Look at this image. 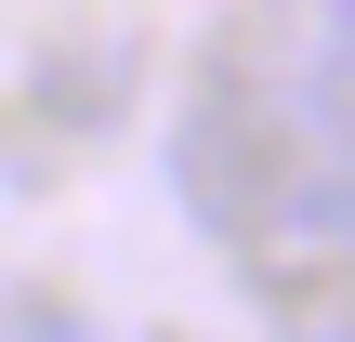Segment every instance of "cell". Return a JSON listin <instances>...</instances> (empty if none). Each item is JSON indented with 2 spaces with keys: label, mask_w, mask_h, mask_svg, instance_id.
<instances>
[{
  "label": "cell",
  "mask_w": 355,
  "mask_h": 342,
  "mask_svg": "<svg viewBox=\"0 0 355 342\" xmlns=\"http://www.w3.org/2000/svg\"><path fill=\"white\" fill-rule=\"evenodd\" d=\"M250 53L316 66V79L355 105V0H263V13H250Z\"/></svg>",
  "instance_id": "6da1fadb"
},
{
  "label": "cell",
  "mask_w": 355,
  "mask_h": 342,
  "mask_svg": "<svg viewBox=\"0 0 355 342\" xmlns=\"http://www.w3.org/2000/svg\"><path fill=\"white\" fill-rule=\"evenodd\" d=\"M277 342H355V290H277Z\"/></svg>",
  "instance_id": "7a4b0ae2"
}]
</instances>
